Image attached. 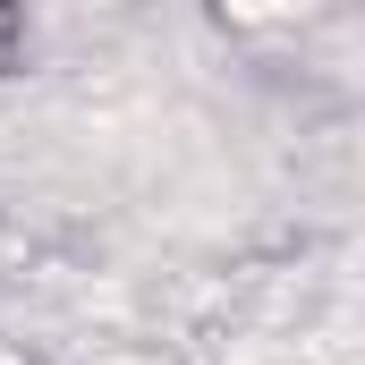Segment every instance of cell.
Wrapping results in <instances>:
<instances>
[]
</instances>
